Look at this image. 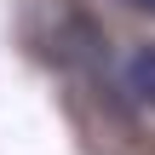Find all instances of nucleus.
<instances>
[{"label":"nucleus","instance_id":"obj_2","mask_svg":"<svg viewBox=\"0 0 155 155\" xmlns=\"http://www.w3.org/2000/svg\"><path fill=\"white\" fill-rule=\"evenodd\" d=\"M132 6H144V12H155V0H132Z\"/></svg>","mask_w":155,"mask_h":155},{"label":"nucleus","instance_id":"obj_1","mask_svg":"<svg viewBox=\"0 0 155 155\" xmlns=\"http://www.w3.org/2000/svg\"><path fill=\"white\" fill-rule=\"evenodd\" d=\"M127 92L144 98V104H155V46H138L127 58Z\"/></svg>","mask_w":155,"mask_h":155}]
</instances>
